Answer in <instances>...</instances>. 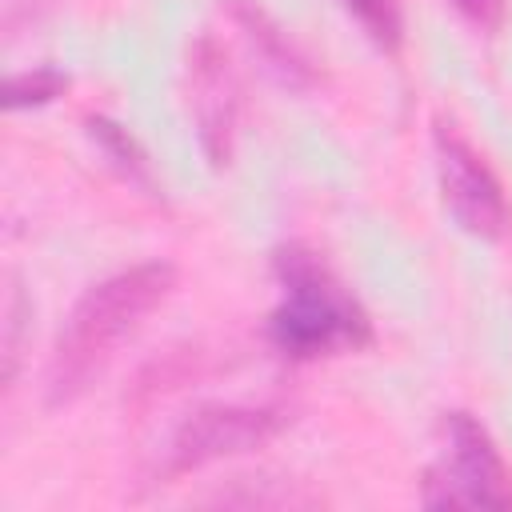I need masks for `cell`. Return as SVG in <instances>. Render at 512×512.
Returning a JSON list of instances; mask_svg holds the SVG:
<instances>
[{
    "label": "cell",
    "mask_w": 512,
    "mask_h": 512,
    "mask_svg": "<svg viewBox=\"0 0 512 512\" xmlns=\"http://www.w3.org/2000/svg\"><path fill=\"white\" fill-rule=\"evenodd\" d=\"M176 288V264L168 260H144L124 272H112L96 280L68 312L52 360H48V404H68L80 396L92 376L112 360V352L144 324L152 308L168 300Z\"/></svg>",
    "instance_id": "1"
},
{
    "label": "cell",
    "mask_w": 512,
    "mask_h": 512,
    "mask_svg": "<svg viewBox=\"0 0 512 512\" xmlns=\"http://www.w3.org/2000/svg\"><path fill=\"white\" fill-rule=\"evenodd\" d=\"M284 300L268 316V340L288 360H316L332 352H356L376 340L372 316L344 288V280L304 244H280L272 252Z\"/></svg>",
    "instance_id": "2"
},
{
    "label": "cell",
    "mask_w": 512,
    "mask_h": 512,
    "mask_svg": "<svg viewBox=\"0 0 512 512\" xmlns=\"http://www.w3.org/2000/svg\"><path fill=\"white\" fill-rule=\"evenodd\" d=\"M444 456L420 480L424 508H512V472L472 412H444Z\"/></svg>",
    "instance_id": "3"
},
{
    "label": "cell",
    "mask_w": 512,
    "mask_h": 512,
    "mask_svg": "<svg viewBox=\"0 0 512 512\" xmlns=\"http://www.w3.org/2000/svg\"><path fill=\"white\" fill-rule=\"evenodd\" d=\"M288 428V412L272 404H200L168 436L156 480H176L212 460L252 452Z\"/></svg>",
    "instance_id": "4"
},
{
    "label": "cell",
    "mask_w": 512,
    "mask_h": 512,
    "mask_svg": "<svg viewBox=\"0 0 512 512\" xmlns=\"http://www.w3.org/2000/svg\"><path fill=\"white\" fill-rule=\"evenodd\" d=\"M432 148H436V176H440V196L456 224L480 240H496L512 228V204L504 196L500 176L488 168V160L464 140V132L448 120H436L432 128Z\"/></svg>",
    "instance_id": "5"
},
{
    "label": "cell",
    "mask_w": 512,
    "mask_h": 512,
    "mask_svg": "<svg viewBox=\"0 0 512 512\" xmlns=\"http://www.w3.org/2000/svg\"><path fill=\"white\" fill-rule=\"evenodd\" d=\"M184 72H188V104H192L200 148L212 168H224L232 160L236 124H240V84H236L232 60L212 32H200L188 44Z\"/></svg>",
    "instance_id": "6"
},
{
    "label": "cell",
    "mask_w": 512,
    "mask_h": 512,
    "mask_svg": "<svg viewBox=\"0 0 512 512\" xmlns=\"http://www.w3.org/2000/svg\"><path fill=\"white\" fill-rule=\"evenodd\" d=\"M224 12H228V20L240 28V36H244V44L252 48V56L260 60V68H264L276 84L296 88V92H304V88L316 84L312 60L300 52V44L276 24V16H272L260 0H224Z\"/></svg>",
    "instance_id": "7"
},
{
    "label": "cell",
    "mask_w": 512,
    "mask_h": 512,
    "mask_svg": "<svg viewBox=\"0 0 512 512\" xmlns=\"http://www.w3.org/2000/svg\"><path fill=\"white\" fill-rule=\"evenodd\" d=\"M84 128H88L92 144L108 156V164H112V168H116L132 188H140L144 196H160V192H156L152 164H148V152L140 148V140H136L124 124H116L112 116H88V120H84Z\"/></svg>",
    "instance_id": "8"
},
{
    "label": "cell",
    "mask_w": 512,
    "mask_h": 512,
    "mask_svg": "<svg viewBox=\"0 0 512 512\" xmlns=\"http://www.w3.org/2000/svg\"><path fill=\"white\" fill-rule=\"evenodd\" d=\"M68 88V76L52 64H36L28 72H12L4 80V108L16 112V108H40V104H52L56 96H64Z\"/></svg>",
    "instance_id": "9"
},
{
    "label": "cell",
    "mask_w": 512,
    "mask_h": 512,
    "mask_svg": "<svg viewBox=\"0 0 512 512\" xmlns=\"http://www.w3.org/2000/svg\"><path fill=\"white\" fill-rule=\"evenodd\" d=\"M344 12L356 16V24L368 32V40L384 52H396L404 40V12L400 0H340Z\"/></svg>",
    "instance_id": "10"
},
{
    "label": "cell",
    "mask_w": 512,
    "mask_h": 512,
    "mask_svg": "<svg viewBox=\"0 0 512 512\" xmlns=\"http://www.w3.org/2000/svg\"><path fill=\"white\" fill-rule=\"evenodd\" d=\"M452 8H456L468 24H476L480 32H496V28L504 24L508 0H452Z\"/></svg>",
    "instance_id": "11"
},
{
    "label": "cell",
    "mask_w": 512,
    "mask_h": 512,
    "mask_svg": "<svg viewBox=\"0 0 512 512\" xmlns=\"http://www.w3.org/2000/svg\"><path fill=\"white\" fill-rule=\"evenodd\" d=\"M24 312H28V304H24V292H20V288H12V292H8V340H4V380H12V372H16V336H20V328H24Z\"/></svg>",
    "instance_id": "12"
}]
</instances>
